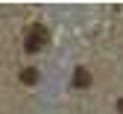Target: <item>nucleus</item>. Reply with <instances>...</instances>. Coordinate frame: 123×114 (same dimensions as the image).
I'll return each mask as SVG.
<instances>
[{
  "label": "nucleus",
  "instance_id": "obj_1",
  "mask_svg": "<svg viewBox=\"0 0 123 114\" xmlns=\"http://www.w3.org/2000/svg\"><path fill=\"white\" fill-rule=\"evenodd\" d=\"M47 41H50L47 26H44V24H35L32 29H29V35H26V50L35 53V50H41V47H47Z\"/></svg>",
  "mask_w": 123,
  "mask_h": 114
},
{
  "label": "nucleus",
  "instance_id": "obj_2",
  "mask_svg": "<svg viewBox=\"0 0 123 114\" xmlns=\"http://www.w3.org/2000/svg\"><path fill=\"white\" fill-rule=\"evenodd\" d=\"M73 85H76V88H88V85H91V73H88L85 67H76V73H73Z\"/></svg>",
  "mask_w": 123,
  "mask_h": 114
},
{
  "label": "nucleus",
  "instance_id": "obj_3",
  "mask_svg": "<svg viewBox=\"0 0 123 114\" xmlns=\"http://www.w3.org/2000/svg\"><path fill=\"white\" fill-rule=\"evenodd\" d=\"M21 82H24V85H35V82H38V73H35L32 67H26V70L21 73Z\"/></svg>",
  "mask_w": 123,
  "mask_h": 114
}]
</instances>
